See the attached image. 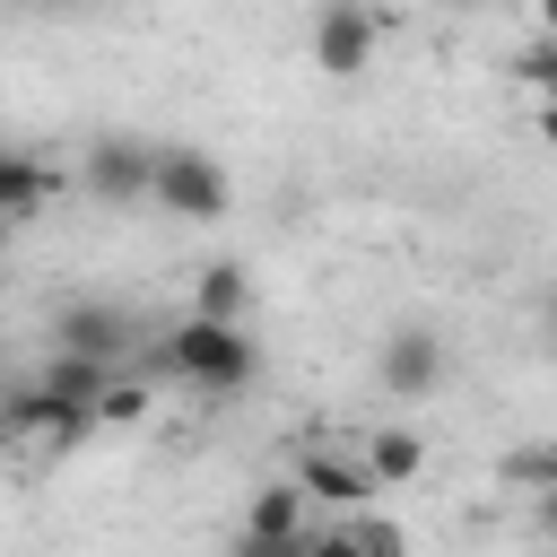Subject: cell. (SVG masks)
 I'll return each instance as SVG.
<instances>
[{
    "mask_svg": "<svg viewBox=\"0 0 557 557\" xmlns=\"http://www.w3.org/2000/svg\"><path fill=\"white\" fill-rule=\"evenodd\" d=\"M148 366L157 374H183L191 392H244L261 374V348L244 339V322H218V313H183L174 331L148 339Z\"/></svg>",
    "mask_w": 557,
    "mask_h": 557,
    "instance_id": "1",
    "label": "cell"
},
{
    "mask_svg": "<svg viewBox=\"0 0 557 557\" xmlns=\"http://www.w3.org/2000/svg\"><path fill=\"white\" fill-rule=\"evenodd\" d=\"M148 200H157L165 218L209 226V218H226V209H235V183H226V165H218V157H200V148H157Z\"/></svg>",
    "mask_w": 557,
    "mask_h": 557,
    "instance_id": "2",
    "label": "cell"
},
{
    "mask_svg": "<svg viewBox=\"0 0 557 557\" xmlns=\"http://www.w3.org/2000/svg\"><path fill=\"white\" fill-rule=\"evenodd\" d=\"M148 174H157V139H131V131H104V139H87V165H78V183H87L104 209H139V200H148Z\"/></svg>",
    "mask_w": 557,
    "mask_h": 557,
    "instance_id": "3",
    "label": "cell"
},
{
    "mask_svg": "<svg viewBox=\"0 0 557 557\" xmlns=\"http://www.w3.org/2000/svg\"><path fill=\"white\" fill-rule=\"evenodd\" d=\"M374 61V17L357 9V0H331L322 17H313V70L322 78H357Z\"/></svg>",
    "mask_w": 557,
    "mask_h": 557,
    "instance_id": "4",
    "label": "cell"
},
{
    "mask_svg": "<svg viewBox=\"0 0 557 557\" xmlns=\"http://www.w3.org/2000/svg\"><path fill=\"white\" fill-rule=\"evenodd\" d=\"M374 374H383L392 400H426V392L444 383V339H435V331H392L383 357H374Z\"/></svg>",
    "mask_w": 557,
    "mask_h": 557,
    "instance_id": "5",
    "label": "cell"
},
{
    "mask_svg": "<svg viewBox=\"0 0 557 557\" xmlns=\"http://www.w3.org/2000/svg\"><path fill=\"white\" fill-rule=\"evenodd\" d=\"M52 339L78 348V357H104V366H113L122 348H139V322H131L122 305H61V313H52Z\"/></svg>",
    "mask_w": 557,
    "mask_h": 557,
    "instance_id": "6",
    "label": "cell"
},
{
    "mask_svg": "<svg viewBox=\"0 0 557 557\" xmlns=\"http://www.w3.org/2000/svg\"><path fill=\"white\" fill-rule=\"evenodd\" d=\"M296 540H305V487H261L235 548H244V557H278V548H296Z\"/></svg>",
    "mask_w": 557,
    "mask_h": 557,
    "instance_id": "7",
    "label": "cell"
},
{
    "mask_svg": "<svg viewBox=\"0 0 557 557\" xmlns=\"http://www.w3.org/2000/svg\"><path fill=\"white\" fill-rule=\"evenodd\" d=\"M296 487L322 496V505H366V496H374V470H366V453H331V444H313V453L296 461Z\"/></svg>",
    "mask_w": 557,
    "mask_h": 557,
    "instance_id": "8",
    "label": "cell"
},
{
    "mask_svg": "<svg viewBox=\"0 0 557 557\" xmlns=\"http://www.w3.org/2000/svg\"><path fill=\"white\" fill-rule=\"evenodd\" d=\"M52 191H61V174H52V165H35V157L0 148V218H35V209H52Z\"/></svg>",
    "mask_w": 557,
    "mask_h": 557,
    "instance_id": "9",
    "label": "cell"
},
{
    "mask_svg": "<svg viewBox=\"0 0 557 557\" xmlns=\"http://www.w3.org/2000/svg\"><path fill=\"white\" fill-rule=\"evenodd\" d=\"M366 470H374V487H400V479L426 470V444L409 426H383V435H366Z\"/></svg>",
    "mask_w": 557,
    "mask_h": 557,
    "instance_id": "10",
    "label": "cell"
},
{
    "mask_svg": "<svg viewBox=\"0 0 557 557\" xmlns=\"http://www.w3.org/2000/svg\"><path fill=\"white\" fill-rule=\"evenodd\" d=\"M244 261H209L200 278H191V313H218V322H244Z\"/></svg>",
    "mask_w": 557,
    "mask_h": 557,
    "instance_id": "11",
    "label": "cell"
},
{
    "mask_svg": "<svg viewBox=\"0 0 557 557\" xmlns=\"http://www.w3.org/2000/svg\"><path fill=\"white\" fill-rule=\"evenodd\" d=\"M104 374H113V366H104V357H78V348H52V366H44V383H52L61 400H87V409H96Z\"/></svg>",
    "mask_w": 557,
    "mask_h": 557,
    "instance_id": "12",
    "label": "cell"
},
{
    "mask_svg": "<svg viewBox=\"0 0 557 557\" xmlns=\"http://www.w3.org/2000/svg\"><path fill=\"white\" fill-rule=\"evenodd\" d=\"M148 418V383H113L104 374V392H96V426H139Z\"/></svg>",
    "mask_w": 557,
    "mask_h": 557,
    "instance_id": "13",
    "label": "cell"
},
{
    "mask_svg": "<svg viewBox=\"0 0 557 557\" xmlns=\"http://www.w3.org/2000/svg\"><path fill=\"white\" fill-rule=\"evenodd\" d=\"M505 479H513V487H557V444H522V453H505Z\"/></svg>",
    "mask_w": 557,
    "mask_h": 557,
    "instance_id": "14",
    "label": "cell"
},
{
    "mask_svg": "<svg viewBox=\"0 0 557 557\" xmlns=\"http://www.w3.org/2000/svg\"><path fill=\"white\" fill-rule=\"evenodd\" d=\"M513 78H531L540 96H557V35H540V44H522V52H513Z\"/></svg>",
    "mask_w": 557,
    "mask_h": 557,
    "instance_id": "15",
    "label": "cell"
},
{
    "mask_svg": "<svg viewBox=\"0 0 557 557\" xmlns=\"http://www.w3.org/2000/svg\"><path fill=\"white\" fill-rule=\"evenodd\" d=\"M540 139H548V148H557V96H548V104H540Z\"/></svg>",
    "mask_w": 557,
    "mask_h": 557,
    "instance_id": "16",
    "label": "cell"
},
{
    "mask_svg": "<svg viewBox=\"0 0 557 557\" xmlns=\"http://www.w3.org/2000/svg\"><path fill=\"white\" fill-rule=\"evenodd\" d=\"M540 531H557V487H548V496H540Z\"/></svg>",
    "mask_w": 557,
    "mask_h": 557,
    "instance_id": "17",
    "label": "cell"
},
{
    "mask_svg": "<svg viewBox=\"0 0 557 557\" xmlns=\"http://www.w3.org/2000/svg\"><path fill=\"white\" fill-rule=\"evenodd\" d=\"M540 26H548V35H557V0H540Z\"/></svg>",
    "mask_w": 557,
    "mask_h": 557,
    "instance_id": "18",
    "label": "cell"
},
{
    "mask_svg": "<svg viewBox=\"0 0 557 557\" xmlns=\"http://www.w3.org/2000/svg\"><path fill=\"white\" fill-rule=\"evenodd\" d=\"M44 9H87V0H44Z\"/></svg>",
    "mask_w": 557,
    "mask_h": 557,
    "instance_id": "19",
    "label": "cell"
},
{
    "mask_svg": "<svg viewBox=\"0 0 557 557\" xmlns=\"http://www.w3.org/2000/svg\"><path fill=\"white\" fill-rule=\"evenodd\" d=\"M548 339H557V296H548Z\"/></svg>",
    "mask_w": 557,
    "mask_h": 557,
    "instance_id": "20",
    "label": "cell"
},
{
    "mask_svg": "<svg viewBox=\"0 0 557 557\" xmlns=\"http://www.w3.org/2000/svg\"><path fill=\"white\" fill-rule=\"evenodd\" d=\"M0 453H9V435H0Z\"/></svg>",
    "mask_w": 557,
    "mask_h": 557,
    "instance_id": "21",
    "label": "cell"
},
{
    "mask_svg": "<svg viewBox=\"0 0 557 557\" xmlns=\"http://www.w3.org/2000/svg\"><path fill=\"white\" fill-rule=\"evenodd\" d=\"M444 9H461V0H444Z\"/></svg>",
    "mask_w": 557,
    "mask_h": 557,
    "instance_id": "22",
    "label": "cell"
}]
</instances>
